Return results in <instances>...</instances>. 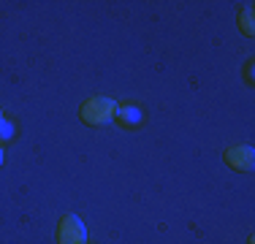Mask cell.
<instances>
[{
  "instance_id": "obj_1",
  "label": "cell",
  "mask_w": 255,
  "mask_h": 244,
  "mask_svg": "<svg viewBox=\"0 0 255 244\" xmlns=\"http://www.w3.org/2000/svg\"><path fill=\"white\" fill-rule=\"evenodd\" d=\"M114 114H117V103L109 98H90L79 109V117L87 125H106L109 120H114Z\"/></svg>"
},
{
  "instance_id": "obj_2",
  "label": "cell",
  "mask_w": 255,
  "mask_h": 244,
  "mask_svg": "<svg viewBox=\"0 0 255 244\" xmlns=\"http://www.w3.org/2000/svg\"><path fill=\"white\" fill-rule=\"evenodd\" d=\"M87 242V228L76 215H65L57 225V244H84Z\"/></svg>"
},
{
  "instance_id": "obj_3",
  "label": "cell",
  "mask_w": 255,
  "mask_h": 244,
  "mask_svg": "<svg viewBox=\"0 0 255 244\" xmlns=\"http://www.w3.org/2000/svg\"><path fill=\"white\" fill-rule=\"evenodd\" d=\"M226 163H228L234 171H239V174L253 171V166H255V152H253V146H247V144L228 146V149H226Z\"/></svg>"
},
{
  "instance_id": "obj_4",
  "label": "cell",
  "mask_w": 255,
  "mask_h": 244,
  "mask_svg": "<svg viewBox=\"0 0 255 244\" xmlns=\"http://www.w3.org/2000/svg\"><path fill=\"white\" fill-rule=\"evenodd\" d=\"M114 120H117L123 127H136L138 122H141V109L138 106H117Z\"/></svg>"
},
{
  "instance_id": "obj_5",
  "label": "cell",
  "mask_w": 255,
  "mask_h": 244,
  "mask_svg": "<svg viewBox=\"0 0 255 244\" xmlns=\"http://www.w3.org/2000/svg\"><path fill=\"white\" fill-rule=\"evenodd\" d=\"M236 22H239V27H242V33H245V35H253L255 33V11H253V3H247L245 8L236 14Z\"/></svg>"
},
{
  "instance_id": "obj_6",
  "label": "cell",
  "mask_w": 255,
  "mask_h": 244,
  "mask_svg": "<svg viewBox=\"0 0 255 244\" xmlns=\"http://www.w3.org/2000/svg\"><path fill=\"white\" fill-rule=\"evenodd\" d=\"M11 133H14V127H11L8 125V122H0V138H3V141H8V138H11Z\"/></svg>"
},
{
  "instance_id": "obj_7",
  "label": "cell",
  "mask_w": 255,
  "mask_h": 244,
  "mask_svg": "<svg viewBox=\"0 0 255 244\" xmlns=\"http://www.w3.org/2000/svg\"><path fill=\"white\" fill-rule=\"evenodd\" d=\"M245 79H247V84H253V60H247V68H245Z\"/></svg>"
},
{
  "instance_id": "obj_8",
  "label": "cell",
  "mask_w": 255,
  "mask_h": 244,
  "mask_svg": "<svg viewBox=\"0 0 255 244\" xmlns=\"http://www.w3.org/2000/svg\"><path fill=\"white\" fill-rule=\"evenodd\" d=\"M0 166H3V146H0Z\"/></svg>"
},
{
  "instance_id": "obj_9",
  "label": "cell",
  "mask_w": 255,
  "mask_h": 244,
  "mask_svg": "<svg viewBox=\"0 0 255 244\" xmlns=\"http://www.w3.org/2000/svg\"><path fill=\"white\" fill-rule=\"evenodd\" d=\"M3 120H5V117H3V112H0V122H3Z\"/></svg>"
},
{
  "instance_id": "obj_10",
  "label": "cell",
  "mask_w": 255,
  "mask_h": 244,
  "mask_svg": "<svg viewBox=\"0 0 255 244\" xmlns=\"http://www.w3.org/2000/svg\"><path fill=\"white\" fill-rule=\"evenodd\" d=\"M84 244H87V242H84Z\"/></svg>"
}]
</instances>
